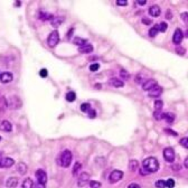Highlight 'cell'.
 I'll return each instance as SVG.
<instances>
[{
	"mask_svg": "<svg viewBox=\"0 0 188 188\" xmlns=\"http://www.w3.org/2000/svg\"><path fill=\"white\" fill-rule=\"evenodd\" d=\"M159 169V163L155 157H149L144 159L142 163V167L140 169V174L142 176H147L151 172H156Z\"/></svg>",
	"mask_w": 188,
	"mask_h": 188,
	"instance_id": "obj_1",
	"label": "cell"
},
{
	"mask_svg": "<svg viewBox=\"0 0 188 188\" xmlns=\"http://www.w3.org/2000/svg\"><path fill=\"white\" fill-rule=\"evenodd\" d=\"M72 160H73V155L69 150H64L59 155V158H58V163L64 168L69 167L71 163H72Z\"/></svg>",
	"mask_w": 188,
	"mask_h": 188,
	"instance_id": "obj_2",
	"label": "cell"
},
{
	"mask_svg": "<svg viewBox=\"0 0 188 188\" xmlns=\"http://www.w3.org/2000/svg\"><path fill=\"white\" fill-rule=\"evenodd\" d=\"M7 102H8V107H9V109H13V110H18V109H20L21 105H23L21 100L19 99L18 96H16V95L11 96L9 100H7Z\"/></svg>",
	"mask_w": 188,
	"mask_h": 188,
	"instance_id": "obj_3",
	"label": "cell"
},
{
	"mask_svg": "<svg viewBox=\"0 0 188 188\" xmlns=\"http://www.w3.org/2000/svg\"><path fill=\"white\" fill-rule=\"evenodd\" d=\"M58 42H59V34H58V31L57 30H54L52 31L49 34V36L47 37V44L49 47H55L57 44H58Z\"/></svg>",
	"mask_w": 188,
	"mask_h": 188,
	"instance_id": "obj_4",
	"label": "cell"
},
{
	"mask_svg": "<svg viewBox=\"0 0 188 188\" xmlns=\"http://www.w3.org/2000/svg\"><path fill=\"white\" fill-rule=\"evenodd\" d=\"M176 158V153H175V150L172 148H165L163 149V159L167 161V163H174Z\"/></svg>",
	"mask_w": 188,
	"mask_h": 188,
	"instance_id": "obj_5",
	"label": "cell"
},
{
	"mask_svg": "<svg viewBox=\"0 0 188 188\" xmlns=\"http://www.w3.org/2000/svg\"><path fill=\"white\" fill-rule=\"evenodd\" d=\"M122 177H123V171L118 169L113 170L112 172L110 174V176H109V180H110V182L114 184V182H118L119 180H121Z\"/></svg>",
	"mask_w": 188,
	"mask_h": 188,
	"instance_id": "obj_6",
	"label": "cell"
},
{
	"mask_svg": "<svg viewBox=\"0 0 188 188\" xmlns=\"http://www.w3.org/2000/svg\"><path fill=\"white\" fill-rule=\"evenodd\" d=\"M36 178H37V180L39 184L46 186V182H47V174H46L45 170L38 169L37 171H36Z\"/></svg>",
	"mask_w": 188,
	"mask_h": 188,
	"instance_id": "obj_7",
	"label": "cell"
},
{
	"mask_svg": "<svg viewBox=\"0 0 188 188\" xmlns=\"http://www.w3.org/2000/svg\"><path fill=\"white\" fill-rule=\"evenodd\" d=\"M148 92H149V96H150V98H158V96H160L161 93H163V88L157 84V85H155L152 88H150Z\"/></svg>",
	"mask_w": 188,
	"mask_h": 188,
	"instance_id": "obj_8",
	"label": "cell"
},
{
	"mask_svg": "<svg viewBox=\"0 0 188 188\" xmlns=\"http://www.w3.org/2000/svg\"><path fill=\"white\" fill-rule=\"evenodd\" d=\"M182 38H184V34H182V30L180 28H177L175 30V34L172 36V42L175 43L176 45H179L182 43Z\"/></svg>",
	"mask_w": 188,
	"mask_h": 188,
	"instance_id": "obj_9",
	"label": "cell"
},
{
	"mask_svg": "<svg viewBox=\"0 0 188 188\" xmlns=\"http://www.w3.org/2000/svg\"><path fill=\"white\" fill-rule=\"evenodd\" d=\"M0 130L4 132H11L13 131V124L8 120H1L0 121Z\"/></svg>",
	"mask_w": 188,
	"mask_h": 188,
	"instance_id": "obj_10",
	"label": "cell"
},
{
	"mask_svg": "<svg viewBox=\"0 0 188 188\" xmlns=\"http://www.w3.org/2000/svg\"><path fill=\"white\" fill-rule=\"evenodd\" d=\"M13 80V73H9V72H4V73H1L0 74V81L2 82V83H9V82H11Z\"/></svg>",
	"mask_w": 188,
	"mask_h": 188,
	"instance_id": "obj_11",
	"label": "cell"
},
{
	"mask_svg": "<svg viewBox=\"0 0 188 188\" xmlns=\"http://www.w3.org/2000/svg\"><path fill=\"white\" fill-rule=\"evenodd\" d=\"M149 13L152 17H159L160 13H161V9H160V7L158 6V5H152L149 8Z\"/></svg>",
	"mask_w": 188,
	"mask_h": 188,
	"instance_id": "obj_12",
	"label": "cell"
},
{
	"mask_svg": "<svg viewBox=\"0 0 188 188\" xmlns=\"http://www.w3.org/2000/svg\"><path fill=\"white\" fill-rule=\"evenodd\" d=\"M92 50H93V46L91 44H88V43L82 45V46L78 47V52L82 53V54H88V53H91Z\"/></svg>",
	"mask_w": 188,
	"mask_h": 188,
	"instance_id": "obj_13",
	"label": "cell"
},
{
	"mask_svg": "<svg viewBox=\"0 0 188 188\" xmlns=\"http://www.w3.org/2000/svg\"><path fill=\"white\" fill-rule=\"evenodd\" d=\"M158 83H157L156 80H148V81H146L142 83V88H143L144 91H149L150 88H152L155 85H157Z\"/></svg>",
	"mask_w": 188,
	"mask_h": 188,
	"instance_id": "obj_14",
	"label": "cell"
},
{
	"mask_svg": "<svg viewBox=\"0 0 188 188\" xmlns=\"http://www.w3.org/2000/svg\"><path fill=\"white\" fill-rule=\"evenodd\" d=\"M109 84H110L111 86H113V88H123V85H124L123 81H121V80L117 78V77L111 78V80L109 81Z\"/></svg>",
	"mask_w": 188,
	"mask_h": 188,
	"instance_id": "obj_15",
	"label": "cell"
},
{
	"mask_svg": "<svg viewBox=\"0 0 188 188\" xmlns=\"http://www.w3.org/2000/svg\"><path fill=\"white\" fill-rule=\"evenodd\" d=\"M13 165H15V160H13V158H5V157H4L1 168H10Z\"/></svg>",
	"mask_w": 188,
	"mask_h": 188,
	"instance_id": "obj_16",
	"label": "cell"
},
{
	"mask_svg": "<svg viewBox=\"0 0 188 188\" xmlns=\"http://www.w3.org/2000/svg\"><path fill=\"white\" fill-rule=\"evenodd\" d=\"M8 109V102L5 96L0 98V113H5L6 110Z\"/></svg>",
	"mask_w": 188,
	"mask_h": 188,
	"instance_id": "obj_17",
	"label": "cell"
},
{
	"mask_svg": "<svg viewBox=\"0 0 188 188\" xmlns=\"http://www.w3.org/2000/svg\"><path fill=\"white\" fill-rule=\"evenodd\" d=\"M6 186L7 187H17V186H18V178L10 177L9 179H7Z\"/></svg>",
	"mask_w": 188,
	"mask_h": 188,
	"instance_id": "obj_18",
	"label": "cell"
},
{
	"mask_svg": "<svg viewBox=\"0 0 188 188\" xmlns=\"http://www.w3.org/2000/svg\"><path fill=\"white\" fill-rule=\"evenodd\" d=\"M38 17L40 20H52V19L54 18V16L52 15V13H44V11H40V13H38Z\"/></svg>",
	"mask_w": 188,
	"mask_h": 188,
	"instance_id": "obj_19",
	"label": "cell"
},
{
	"mask_svg": "<svg viewBox=\"0 0 188 188\" xmlns=\"http://www.w3.org/2000/svg\"><path fill=\"white\" fill-rule=\"evenodd\" d=\"M80 178H78V186H84V184L88 182V175L86 172H83V174H80Z\"/></svg>",
	"mask_w": 188,
	"mask_h": 188,
	"instance_id": "obj_20",
	"label": "cell"
},
{
	"mask_svg": "<svg viewBox=\"0 0 188 188\" xmlns=\"http://www.w3.org/2000/svg\"><path fill=\"white\" fill-rule=\"evenodd\" d=\"M63 20H64V19L61 18V17H54V18L50 20V21H52L50 24H52V26H53V27L57 28V27H59V26L62 25Z\"/></svg>",
	"mask_w": 188,
	"mask_h": 188,
	"instance_id": "obj_21",
	"label": "cell"
},
{
	"mask_svg": "<svg viewBox=\"0 0 188 188\" xmlns=\"http://www.w3.org/2000/svg\"><path fill=\"white\" fill-rule=\"evenodd\" d=\"M17 171H18L20 175H25L26 172H27V165L24 163H18V166H17Z\"/></svg>",
	"mask_w": 188,
	"mask_h": 188,
	"instance_id": "obj_22",
	"label": "cell"
},
{
	"mask_svg": "<svg viewBox=\"0 0 188 188\" xmlns=\"http://www.w3.org/2000/svg\"><path fill=\"white\" fill-rule=\"evenodd\" d=\"M165 115H166V113L163 112L161 110H156V112L153 113V117H155V119L158 120V121H161V120L165 119Z\"/></svg>",
	"mask_w": 188,
	"mask_h": 188,
	"instance_id": "obj_23",
	"label": "cell"
},
{
	"mask_svg": "<svg viewBox=\"0 0 188 188\" xmlns=\"http://www.w3.org/2000/svg\"><path fill=\"white\" fill-rule=\"evenodd\" d=\"M138 167H139V163L137 160H134V159L130 160V163H129V169L131 170V171L138 170Z\"/></svg>",
	"mask_w": 188,
	"mask_h": 188,
	"instance_id": "obj_24",
	"label": "cell"
},
{
	"mask_svg": "<svg viewBox=\"0 0 188 188\" xmlns=\"http://www.w3.org/2000/svg\"><path fill=\"white\" fill-rule=\"evenodd\" d=\"M165 120L168 122V123H174V121H175V114L171 112H167L166 113V115H165Z\"/></svg>",
	"mask_w": 188,
	"mask_h": 188,
	"instance_id": "obj_25",
	"label": "cell"
},
{
	"mask_svg": "<svg viewBox=\"0 0 188 188\" xmlns=\"http://www.w3.org/2000/svg\"><path fill=\"white\" fill-rule=\"evenodd\" d=\"M73 43L80 47V46H82V45L86 44V43H88V40H86V39H84V38L75 37V38H74V40H73Z\"/></svg>",
	"mask_w": 188,
	"mask_h": 188,
	"instance_id": "obj_26",
	"label": "cell"
},
{
	"mask_svg": "<svg viewBox=\"0 0 188 188\" xmlns=\"http://www.w3.org/2000/svg\"><path fill=\"white\" fill-rule=\"evenodd\" d=\"M65 99H66L67 102H74L76 100V94L74 92H69V93H66Z\"/></svg>",
	"mask_w": 188,
	"mask_h": 188,
	"instance_id": "obj_27",
	"label": "cell"
},
{
	"mask_svg": "<svg viewBox=\"0 0 188 188\" xmlns=\"http://www.w3.org/2000/svg\"><path fill=\"white\" fill-rule=\"evenodd\" d=\"M33 180H31L30 178H27V179H25L24 182H23V184H21V187L23 188H31L33 187Z\"/></svg>",
	"mask_w": 188,
	"mask_h": 188,
	"instance_id": "obj_28",
	"label": "cell"
},
{
	"mask_svg": "<svg viewBox=\"0 0 188 188\" xmlns=\"http://www.w3.org/2000/svg\"><path fill=\"white\" fill-rule=\"evenodd\" d=\"M120 76H121L122 80L128 81V80L130 78V73H129L128 71H125V69H121V71H120Z\"/></svg>",
	"mask_w": 188,
	"mask_h": 188,
	"instance_id": "obj_29",
	"label": "cell"
},
{
	"mask_svg": "<svg viewBox=\"0 0 188 188\" xmlns=\"http://www.w3.org/2000/svg\"><path fill=\"white\" fill-rule=\"evenodd\" d=\"M158 33H159L158 27H157V25H155L150 30H149V36H150V37H156L157 35H158Z\"/></svg>",
	"mask_w": 188,
	"mask_h": 188,
	"instance_id": "obj_30",
	"label": "cell"
},
{
	"mask_svg": "<svg viewBox=\"0 0 188 188\" xmlns=\"http://www.w3.org/2000/svg\"><path fill=\"white\" fill-rule=\"evenodd\" d=\"M157 27H158V30H159V33L161 31V33H165V31L167 30V24L166 23H163V21H161L159 25H157Z\"/></svg>",
	"mask_w": 188,
	"mask_h": 188,
	"instance_id": "obj_31",
	"label": "cell"
},
{
	"mask_svg": "<svg viewBox=\"0 0 188 188\" xmlns=\"http://www.w3.org/2000/svg\"><path fill=\"white\" fill-rule=\"evenodd\" d=\"M88 186L90 187H92V188H99V187H101L102 185H101V182H94V180H88Z\"/></svg>",
	"mask_w": 188,
	"mask_h": 188,
	"instance_id": "obj_32",
	"label": "cell"
},
{
	"mask_svg": "<svg viewBox=\"0 0 188 188\" xmlns=\"http://www.w3.org/2000/svg\"><path fill=\"white\" fill-rule=\"evenodd\" d=\"M90 109H91V104L90 103H83V104H81L82 112H88Z\"/></svg>",
	"mask_w": 188,
	"mask_h": 188,
	"instance_id": "obj_33",
	"label": "cell"
},
{
	"mask_svg": "<svg viewBox=\"0 0 188 188\" xmlns=\"http://www.w3.org/2000/svg\"><path fill=\"white\" fill-rule=\"evenodd\" d=\"M163 107V102L161 100H157L156 102H155V109L156 110H161Z\"/></svg>",
	"mask_w": 188,
	"mask_h": 188,
	"instance_id": "obj_34",
	"label": "cell"
},
{
	"mask_svg": "<svg viewBox=\"0 0 188 188\" xmlns=\"http://www.w3.org/2000/svg\"><path fill=\"white\" fill-rule=\"evenodd\" d=\"M39 76H40L42 78H46V77L48 76V71L46 69H42L39 71Z\"/></svg>",
	"mask_w": 188,
	"mask_h": 188,
	"instance_id": "obj_35",
	"label": "cell"
},
{
	"mask_svg": "<svg viewBox=\"0 0 188 188\" xmlns=\"http://www.w3.org/2000/svg\"><path fill=\"white\" fill-rule=\"evenodd\" d=\"M81 169H82V165L80 163H76L75 166H74V169H73V174L76 176L78 174V170H81Z\"/></svg>",
	"mask_w": 188,
	"mask_h": 188,
	"instance_id": "obj_36",
	"label": "cell"
},
{
	"mask_svg": "<svg viewBox=\"0 0 188 188\" xmlns=\"http://www.w3.org/2000/svg\"><path fill=\"white\" fill-rule=\"evenodd\" d=\"M176 53H177V54H179V55H185L186 49H185L182 46H178V47L176 48Z\"/></svg>",
	"mask_w": 188,
	"mask_h": 188,
	"instance_id": "obj_37",
	"label": "cell"
},
{
	"mask_svg": "<svg viewBox=\"0 0 188 188\" xmlns=\"http://www.w3.org/2000/svg\"><path fill=\"white\" fill-rule=\"evenodd\" d=\"M156 187H158V188H166V182L165 180H157L156 182Z\"/></svg>",
	"mask_w": 188,
	"mask_h": 188,
	"instance_id": "obj_38",
	"label": "cell"
},
{
	"mask_svg": "<svg viewBox=\"0 0 188 188\" xmlns=\"http://www.w3.org/2000/svg\"><path fill=\"white\" fill-rule=\"evenodd\" d=\"M99 69H100V65H99V63L92 64V65L90 66V71H92V72H96V71H99Z\"/></svg>",
	"mask_w": 188,
	"mask_h": 188,
	"instance_id": "obj_39",
	"label": "cell"
},
{
	"mask_svg": "<svg viewBox=\"0 0 188 188\" xmlns=\"http://www.w3.org/2000/svg\"><path fill=\"white\" fill-rule=\"evenodd\" d=\"M179 143L182 144L184 148H186V149H187V148H188V139L187 138H182V140L179 141Z\"/></svg>",
	"mask_w": 188,
	"mask_h": 188,
	"instance_id": "obj_40",
	"label": "cell"
},
{
	"mask_svg": "<svg viewBox=\"0 0 188 188\" xmlns=\"http://www.w3.org/2000/svg\"><path fill=\"white\" fill-rule=\"evenodd\" d=\"M166 187H175V180L174 179L166 180Z\"/></svg>",
	"mask_w": 188,
	"mask_h": 188,
	"instance_id": "obj_41",
	"label": "cell"
},
{
	"mask_svg": "<svg viewBox=\"0 0 188 188\" xmlns=\"http://www.w3.org/2000/svg\"><path fill=\"white\" fill-rule=\"evenodd\" d=\"M88 117H90V118H92V119L95 118V117H96V111L90 109V110H88Z\"/></svg>",
	"mask_w": 188,
	"mask_h": 188,
	"instance_id": "obj_42",
	"label": "cell"
},
{
	"mask_svg": "<svg viewBox=\"0 0 188 188\" xmlns=\"http://www.w3.org/2000/svg\"><path fill=\"white\" fill-rule=\"evenodd\" d=\"M117 5L118 6H127L128 1L127 0H117Z\"/></svg>",
	"mask_w": 188,
	"mask_h": 188,
	"instance_id": "obj_43",
	"label": "cell"
},
{
	"mask_svg": "<svg viewBox=\"0 0 188 188\" xmlns=\"http://www.w3.org/2000/svg\"><path fill=\"white\" fill-rule=\"evenodd\" d=\"M142 78H143V76L137 75V76H136V82H137V83H140V84H142V83H143Z\"/></svg>",
	"mask_w": 188,
	"mask_h": 188,
	"instance_id": "obj_44",
	"label": "cell"
},
{
	"mask_svg": "<svg viewBox=\"0 0 188 188\" xmlns=\"http://www.w3.org/2000/svg\"><path fill=\"white\" fill-rule=\"evenodd\" d=\"M142 23H143L144 25H150L152 21H151L150 19H148V18H146V17H143V18H142Z\"/></svg>",
	"mask_w": 188,
	"mask_h": 188,
	"instance_id": "obj_45",
	"label": "cell"
},
{
	"mask_svg": "<svg viewBox=\"0 0 188 188\" xmlns=\"http://www.w3.org/2000/svg\"><path fill=\"white\" fill-rule=\"evenodd\" d=\"M171 168L176 170V171H178V170L182 169V165H174V166H171Z\"/></svg>",
	"mask_w": 188,
	"mask_h": 188,
	"instance_id": "obj_46",
	"label": "cell"
},
{
	"mask_svg": "<svg viewBox=\"0 0 188 188\" xmlns=\"http://www.w3.org/2000/svg\"><path fill=\"white\" fill-rule=\"evenodd\" d=\"M187 15H188L187 13H182V20H184L185 23H187V21H188Z\"/></svg>",
	"mask_w": 188,
	"mask_h": 188,
	"instance_id": "obj_47",
	"label": "cell"
},
{
	"mask_svg": "<svg viewBox=\"0 0 188 188\" xmlns=\"http://www.w3.org/2000/svg\"><path fill=\"white\" fill-rule=\"evenodd\" d=\"M166 18H167V19H171V18H172V13H171V11H170V10H167V15H166Z\"/></svg>",
	"mask_w": 188,
	"mask_h": 188,
	"instance_id": "obj_48",
	"label": "cell"
},
{
	"mask_svg": "<svg viewBox=\"0 0 188 188\" xmlns=\"http://www.w3.org/2000/svg\"><path fill=\"white\" fill-rule=\"evenodd\" d=\"M165 131L167 132V133H169V134H172V136H177V133L174 132V131H171L170 129H165Z\"/></svg>",
	"mask_w": 188,
	"mask_h": 188,
	"instance_id": "obj_49",
	"label": "cell"
},
{
	"mask_svg": "<svg viewBox=\"0 0 188 188\" xmlns=\"http://www.w3.org/2000/svg\"><path fill=\"white\" fill-rule=\"evenodd\" d=\"M146 2H147L146 0H138V1H137V4H139L140 6H144V5H146Z\"/></svg>",
	"mask_w": 188,
	"mask_h": 188,
	"instance_id": "obj_50",
	"label": "cell"
},
{
	"mask_svg": "<svg viewBox=\"0 0 188 188\" xmlns=\"http://www.w3.org/2000/svg\"><path fill=\"white\" fill-rule=\"evenodd\" d=\"M128 187L129 188H140V186H139L138 184H131V185H129Z\"/></svg>",
	"mask_w": 188,
	"mask_h": 188,
	"instance_id": "obj_51",
	"label": "cell"
},
{
	"mask_svg": "<svg viewBox=\"0 0 188 188\" xmlns=\"http://www.w3.org/2000/svg\"><path fill=\"white\" fill-rule=\"evenodd\" d=\"M184 167H185V168H188V158H186L185 161H184Z\"/></svg>",
	"mask_w": 188,
	"mask_h": 188,
	"instance_id": "obj_52",
	"label": "cell"
},
{
	"mask_svg": "<svg viewBox=\"0 0 188 188\" xmlns=\"http://www.w3.org/2000/svg\"><path fill=\"white\" fill-rule=\"evenodd\" d=\"M2 160H4V156H2V153L0 152V168H1V165H2Z\"/></svg>",
	"mask_w": 188,
	"mask_h": 188,
	"instance_id": "obj_53",
	"label": "cell"
},
{
	"mask_svg": "<svg viewBox=\"0 0 188 188\" xmlns=\"http://www.w3.org/2000/svg\"><path fill=\"white\" fill-rule=\"evenodd\" d=\"M73 31H74V29H73V28H72V29H69V35H67V37H71V35H72V34H73Z\"/></svg>",
	"mask_w": 188,
	"mask_h": 188,
	"instance_id": "obj_54",
	"label": "cell"
},
{
	"mask_svg": "<svg viewBox=\"0 0 188 188\" xmlns=\"http://www.w3.org/2000/svg\"><path fill=\"white\" fill-rule=\"evenodd\" d=\"M21 6V2L20 1H16V7H20Z\"/></svg>",
	"mask_w": 188,
	"mask_h": 188,
	"instance_id": "obj_55",
	"label": "cell"
},
{
	"mask_svg": "<svg viewBox=\"0 0 188 188\" xmlns=\"http://www.w3.org/2000/svg\"><path fill=\"white\" fill-rule=\"evenodd\" d=\"M95 85H96V86H95L96 88H101V84H95Z\"/></svg>",
	"mask_w": 188,
	"mask_h": 188,
	"instance_id": "obj_56",
	"label": "cell"
},
{
	"mask_svg": "<svg viewBox=\"0 0 188 188\" xmlns=\"http://www.w3.org/2000/svg\"><path fill=\"white\" fill-rule=\"evenodd\" d=\"M1 139H2V138H1V137H0V141H1Z\"/></svg>",
	"mask_w": 188,
	"mask_h": 188,
	"instance_id": "obj_57",
	"label": "cell"
}]
</instances>
